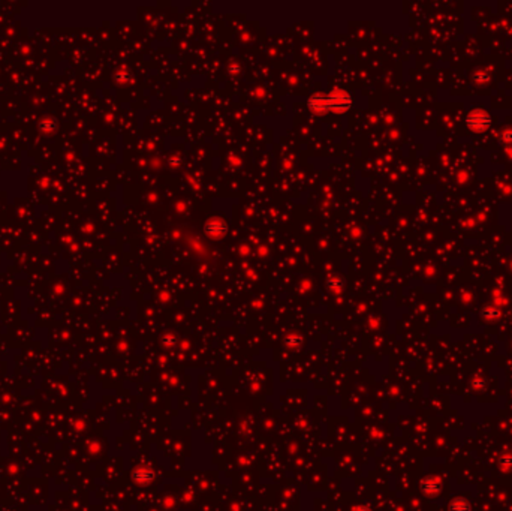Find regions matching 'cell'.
<instances>
[{
	"label": "cell",
	"mask_w": 512,
	"mask_h": 511,
	"mask_svg": "<svg viewBox=\"0 0 512 511\" xmlns=\"http://www.w3.org/2000/svg\"><path fill=\"white\" fill-rule=\"evenodd\" d=\"M449 511H472V508H471V504H469L466 499L458 498L449 504Z\"/></svg>",
	"instance_id": "8992f818"
},
{
	"label": "cell",
	"mask_w": 512,
	"mask_h": 511,
	"mask_svg": "<svg viewBox=\"0 0 512 511\" xmlns=\"http://www.w3.org/2000/svg\"><path fill=\"white\" fill-rule=\"evenodd\" d=\"M309 107L316 111V113H325L328 111V101H327V96L324 95H315L310 98L309 101Z\"/></svg>",
	"instance_id": "3957f363"
},
{
	"label": "cell",
	"mask_w": 512,
	"mask_h": 511,
	"mask_svg": "<svg viewBox=\"0 0 512 511\" xmlns=\"http://www.w3.org/2000/svg\"><path fill=\"white\" fill-rule=\"evenodd\" d=\"M134 478H135V481H138L141 484H146V483H150L154 478V474H153L151 470H148V468H140V470L135 471Z\"/></svg>",
	"instance_id": "277c9868"
},
{
	"label": "cell",
	"mask_w": 512,
	"mask_h": 511,
	"mask_svg": "<svg viewBox=\"0 0 512 511\" xmlns=\"http://www.w3.org/2000/svg\"><path fill=\"white\" fill-rule=\"evenodd\" d=\"M226 233V225L220 221V219H211L207 225H205V234L211 238H222Z\"/></svg>",
	"instance_id": "7a4b0ae2"
},
{
	"label": "cell",
	"mask_w": 512,
	"mask_h": 511,
	"mask_svg": "<svg viewBox=\"0 0 512 511\" xmlns=\"http://www.w3.org/2000/svg\"><path fill=\"white\" fill-rule=\"evenodd\" d=\"M422 492L425 495H429V496H435V495H438L440 492V487H439V484L435 480L429 478V480H425L422 483Z\"/></svg>",
	"instance_id": "5b68a950"
},
{
	"label": "cell",
	"mask_w": 512,
	"mask_h": 511,
	"mask_svg": "<svg viewBox=\"0 0 512 511\" xmlns=\"http://www.w3.org/2000/svg\"><path fill=\"white\" fill-rule=\"evenodd\" d=\"M300 340H301V339L298 337V336H289V337H288V344L293 347V345H296V344H300Z\"/></svg>",
	"instance_id": "52a82bcc"
},
{
	"label": "cell",
	"mask_w": 512,
	"mask_h": 511,
	"mask_svg": "<svg viewBox=\"0 0 512 511\" xmlns=\"http://www.w3.org/2000/svg\"><path fill=\"white\" fill-rule=\"evenodd\" d=\"M352 511H371V510H368V508H366V507H358V508H354Z\"/></svg>",
	"instance_id": "ba28073f"
},
{
	"label": "cell",
	"mask_w": 512,
	"mask_h": 511,
	"mask_svg": "<svg viewBox=\"0 0 512 511\" xmlns=\"http://www.w3.org/2000/svg\"><path fill=\"white\" fill-rule=\"evenodd\" d=\"M327 101H328V111H332V113H345L352 105L351 96L343 90H335L327 95Z\"/></svg>",
	"instance_id": "6da1fadb"
}]
</instances>
